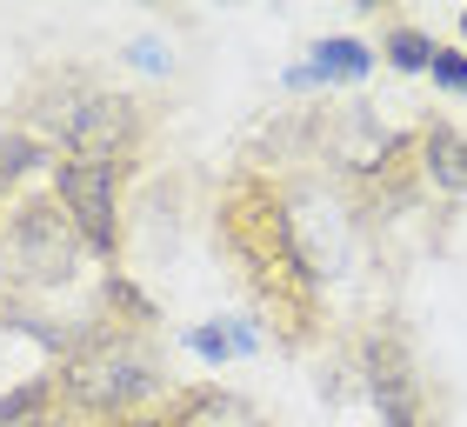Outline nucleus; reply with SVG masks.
<instances>
[{
	"mask_svg": "<svg viewBox=\"0 0 467 427\" xmlns=\"http://www.w3.org/2000/svg\"><path fill=\"white\" fill-rule=\"evenodd\" d=\"M380 54H388L400 74H428V68H434V54H441V40H434V34H420V27H408V20H394L388 40H380Z\"/></svg>",
	"mask_w": 467,
	"mask_h": 427,
	"instance_id": "obj_13",
	"label": "nucleus"
},
{
	"mask_svg": "<svg viewBox=\"0 0 467 427\" xmlns=\"http://www.w3.org/2000/svg\"><path fill=\"white\" fill-rule=\"evenodd\" d=\"M114 427H174V414H167V408H147V414H127V421H114Z\"/></svg>",
	"mask_w": 467,
	"mask_h": 427,
	"instance_id": "obj_15",
	"label": "nucleus"
},
{
	"mask_svg": "<svg viewBox=\"0 0 467 427\" xmlns=\"http://www.w3.org/2000/svg\"><path fill=\"white\" fill-rule=\"evenodd\" d=\"M100 307L114 314V328H127V334H154V301H147V294L127 281V274H108V281H100Z\"/></svg>",
	"mask_w": 467,
	"mask_h": 427,
	"instance_id": "obj_10",
	"label": "nucleus"
},
{
	"mask_svg": "<svg viewBox=\"0 0 467 427\" xmlns=\"http://www.w3.org/2000/svg\"><path fill=\"white\" fill-rule=\"evenodd\" d=\"M34 167H54V154L34 134H20V127H0V201H7Z\"/></svg>",
	"mask_w": 467,
	"mask_h": 427,
	"instance_id": "obj_11",
	"label": "nucleus"
},
{
	"mask_svg": "<svg viewBox=\"0 0 467 427\" xmlns=\"http://www.w3.org/2000/svg\"><path fill=\"white\" fill-rule=\"evenodd\" d=\"M54 194L60 207L74 214L80 241H88V254H100V261H120L127 247V221H120V187L134 181V161H74V154H54Z\"/></svg>",
	"mask_w": 467,
	"mask_h": 427,
	"instance_id": "obj_4",
	"label": "nucleus"
},
{
	"mask_svg": "<svg viewBox=\"0 0 467 427\" xmlns=\"http://www.w3.org/2000/svg\"><path fill=\"white\" fill-rule=\"evenodd\" d=\"M368 68H374V54L360 47L354 34H334V40H321L314 47V80H368ZM307 74H294V80H307Z\"/></svg>",
	"mask_w": 467,
	"mask_h": 427,
	"instance_id": "obj_9",
	"label": "nucleus"
},
{
	"mask_svg": "<svg viewBox=\"0 0 467 427\" xmlns=\"http://www.w3.org/2000/svg\"><path fill=\"white\" fill-rule=\"evenodd\" d=\"M60 421V374H27L0 394V427H54Z\"/></svg>",
	"mask_w": 467,
	"mask_h": 427,
	"instance_id": "obj_8",
	"label": "nucleus"
},
{
	"mask_svg": "<svg viewBox=\"0 0 467 427\" xmlns=\"http://www.w3.org/2000/svg\"><path fill=\"white\" fill-rule=\"evenodd\" d=\"M414 141H420V181H434L441 194H467V127L428 120Z\"/></svg>",
	"mask_w": 467,
	"mask_h": 427,
	"instance_id": "obj_7",
	"label": "nucleus"
},
{
	"mask_svg": "<svg viewBox=\"0 0 467 427\" xmlns=\"http://www.w3.org/2000/svg\"><path fill=\"white\" fill-rule=\"evenodd\" d=\"M187 348H194L201 360H234V354L261 348V334L241 328V320H201V328H187Z\"/></svg>",
	"mask_w": 467,
	"mask_h": 427,
	"instance_id": "obj_12",
	"label": "nucleus"
},
{
	"mask_svg": "<svg viewBox=\"0 0 467 427\" xmlns=\"http://www.w3.org/2000/svg\"><path fill=\"white\" fill-rule=\"evenodd\" d=\"M428 74H434V88H448V94H461V100H467V54H461V47H441Z\"/></svg>",
	"mask_w": 467,
	"mask_h": 427,
	"instance_id": "obj_14",
	"label": "nucleus"
},
{
	"mask_svg": "<svg viewBox=\"0 0 467 427\" xmlns=\"http://www.w3.org/2000/svg\"><path fill=\"white\" fill-rule=\"evenodd\" d=\"M214 241L227 247V261L241 267L247 294L261 301V314L274 320V334L287 348H307L314 328H321V274H314L301 234H294V201L287 187L261 174V167H241L221 187L214 207Z\"/></svg>",
	"mask_w": 467,
	"mask_h": 427,
	"instance_id": "obj_1",
	"label": "nucleus"
},
{
	"mask_svg": "<svg viewBox=\"0 0 467 427\" xmlns=\"http://www.w3.org/2000/svg\"><path fill=\"white\" fill-rule=\"evenodd\" d=\"M167 414H174V427H274L254 401L227 394V388H174Z\"/></svg>",
	"mask_w": 467,
	"mask_h": 427,
	"instance_id": "obj_6",
	"label": "nucleus"
},
{
	"mask_svg": "<svg viewBox=\"0 0 467 427\" xmlns=\"http://www.w3.org/2000/svg\"><path fill=\"white\" fill-rule=\"evenodd\" d=\"M7 114H14L7 127L34 134L47 154H74V161H134L140 167V147H147V107L88 68H40L14 94Z\"/></svg>",
	"mask_w": 467,
	"mask_h": 427,
	"instance_id": "obj_2",
	"label": "nucleus"
},
{
	"mask_svg": "<svg viewBox=\"0 0 467 427\" xmlns=\"http://www.w3.org/2000/svg\"><path fill=\"white\" fill-rule=\"evenodd\" d=\"M134 60H140V68H154V74L167 68V54H161V40H134Z\"/></svg>",
	"mask_w": 467,
	"mask_h": 427,
	"instance_id": "obj_16",
	"label": "nucleus"
},
{
	"mask_svg": "<svg viewBox=\"0 0 467 427\" xmlns=\"http://www.w3.org/2000/svg\"><path fill=\"white\" fill-rule=\"evenodd\" d=\"M54 374H60V408L88 427H114L127 414H147V401L167 388L147 334L108 328V320H88Z\"/></svg>",
	"mask_w": 467,
	"mask_h": 427,
	"instance_id": "obj_3",
	"label": "nucleus"
},
{
	"mask_svg": "<svg viewBox=\"0 0 467 427\" xmlns=\"http://www.w3.org/2000/svg\"><path fill=\"white\" fill-rule=\"evenodd\" d=\"M461 34H467V7H461Z\"/></svg>",
	"mask_w": 467,
	"mask_h": 427,
	"instance_id": "obj_18",
	"label": "nucleus"
},
{
	"mask_svg": "<svg viewBox=\"0 0 467 427\" xmlns=\"http://www.w3.org/2000/svg\"><path fill=\"white\" fill-rule=\"evenodd\" d=\"M54 427H88V421H74V414H60V421H54Z\"/></svg>",
	"mask_w": 467,
	"mask_h": 427,
	"instance_id": "obj_17",
	"label": "nucleus"
},
{
	"mask_svg": "<svg viewBox=\"0 0 467 427\" xmlns=\"http://www.w3.org/2000/svg\"><path fill=\"white\" fill-rule=\"evenodd\" d=\"M360 380H368V401H374L380 427H420L428 421V388H420V368H414V354H408L394 320L368 328V340H360Z\"/></svg>",
	"mask_w": 467,
	"mask_h": 427,
	"instance_id": "obj_5",
	"label": "nucleus"
}]
</instances>
